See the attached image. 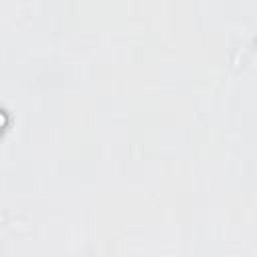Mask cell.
<instances>
[{
    "instance_id": "cell-1",
    "label": "cell",
    "mask_w": 257,
    "mask_h": 257,
    "mask_svg": "<svg viewBox=\"0 0 257 257\" xmlns=\"http://www.w3.org/2000/svg\"><path fill=\"white\" fill-rule=\"evenodd\" d=\"M4 122H6V118H4V112H2V110H0V128H2V126H4Z\"/></svg>"
}]
</instances>
